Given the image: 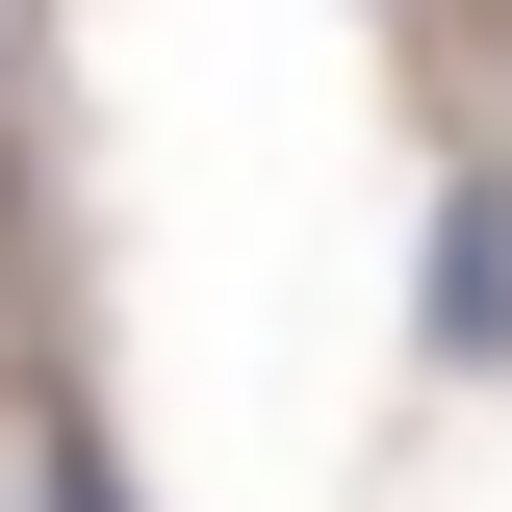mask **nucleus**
Returning a JSON list of instances; mask_svg holds the SVG:
<instances>
[{
    "mask_svg": "<svg viewBox=\"0 0 512 512\" xmlns=\"http://www.w3.org/2000/svg\"><path fill=\"white\" fill-rule=\"evenodd\" d=\"M436 359H512V180L436 205Z\"/></svg>",
    "mask_w": 512,
    "mask_h": 512,
    "instance_id": "nucleus-1",
    "label": "nucleus"
}]
</instances>
